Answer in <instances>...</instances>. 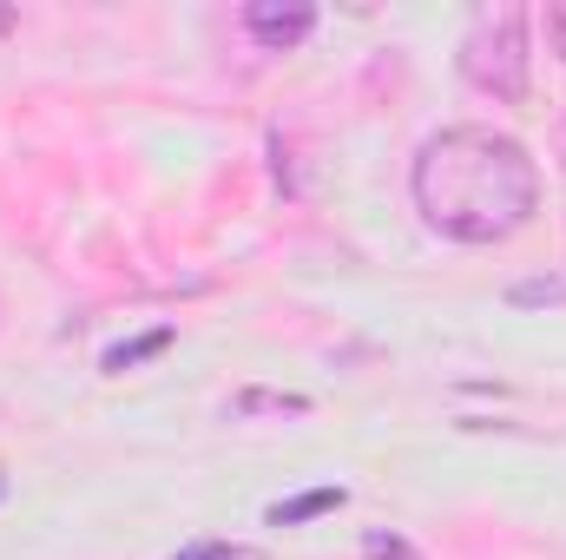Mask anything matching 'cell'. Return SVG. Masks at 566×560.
Returning <instances> with one entry per match:
<instances>
[{"instance_id":"277c9868","label":"cell","mask_w":566,"mask_h":560,"mask_svg":"<svg viewBox=\"0 0 566 560\" xmlns=\"http://www.w3.org/2000/svg\"><path fill=\"white\" fill-rule=\"evenodd\" d=\"M349 501V488H310V495H290V501H271V528H303V521H316V515H336Z\"/></svg>"},{"instance_id":"3957f363","label":"cell","mask_w":566,"mask_h":560,"mask_svg":"<svg viewBox=\"0 0 566 560\" xmlns=\"http://www.w3.org/2000/svg\"><path fill=\"white\" fill-rule=\"evenodd\" d=\"M244 33H251L264 53H290V46H303V40L316 33V7H303V0H290V7L251 0V7H244Z\"/></svg>"},{"instance_id":"ba28073f","label":"cell","mask_w":566,"mask_h":560,"mask_svg":"<svg viewBox=\"0 0 566 560\" xmlns=\"http://www.w3.org/2000/svg\"><path fill=\"white\" fill-rule=\"evenodd\" d=\"M363 554H369V560H416V548H409V541H396V535H369V541H363Z\"/></svg>"},{"instance_id":"30bf717a","label":"cell","mask_w":566,"mask_h":560,"mask_svg":"<svg viewBox=\"0 0 566 560\" xmlns=\"http://www.w3.org/2000/svg\"><path fill=\"white\" fill-rule=\"evenodd\" d=\"M547 40H554V53L566 60V0H554V7H547Z\"/></svg>"},{"instance_id":"9c48e42d","label":"cell","mask_w":566,"mask_h":560,"mask_svg":"<svg viewBox=\"0 0 566 560\" xmlns=\"http://www.w3.org/2000/svg\"><path fill=\"white\" fill-rule=\"evenodd\" d=\"M171 560H258V554H244V548H224V541H198V548H185V554H171Z\"/></svg>"},{"instance_id":"8fae6325","label":"cell","mask_w":566,"mask_h":560,"mask_svg":"<svg viewBox=\"0 0 566 560\" xmlns=\"http://www.w3.org/2000/svg\"><path fill=\"white\" fill-rule=\"evenodd\" d=\"M13 27H20V13H13V7H0V33H13Z\"/></svg>"},{"instance_id":"7a4b0ae2","label":"cell","mask_w":566,"mask_h":560,"mask_svg":"<svg viewBox=\"0 0 566 560\" xmlns=\"http://www.w3.org/2000/svg\"><path fill=\"white\" fill-rule=\"evenodd\" d=\"M461 80L501 106H521L527 100V80H534V46H527V7H481L461 33Z\"/></svg>"},{"instance_id":"7c38bea8","label":"cell","mask_w":566,"mask_h":560,"mask_svg":"<svg viewBox=\"0 0 566 560\" xmlns=\"http://www.w3.org/2000/svg\"><path fill=\"white\" fill-rule=\"evenodd\" d=\"M0 501H7V475H0Z\"/></svg>"},{"instance_id":"5b68a950","label":"cell","mask_w":566,"mask_h":560,"mask_svg":"<svg viewBox=\"0 0 566 560\" xmlns=\"http://www.w3.org/2000/svg\"><path fill=\"white\" fill-rule=\"evenodd\" d=\"M244 416H310V396H277V390H244L231 396V422Z\"/></svg>"},{"instance_id":"6da1fadb","label":"cell","mask_w":566,"mask_h":560,"mask_svg":"<svg viewBox=\"0 0 566 560\" xmlns=\"http://www.w3.org/2000/svg\"><path fill=\"white\" fill-rule=\"evenodd\" d=\"M416 211L448 245H507L541 211V165L494 126H448L416 152Z\"/></svg>"},{"instance_id":"8992f818","label":"cell","mask_w":566,"mask_h":560,"mask_svg":"<svg viewBox=\"0 0 566 560\" xmlns=\"http://www.w3.org/2000/svg\"><path fill=\"white\" fill-rule=\"evenodd\" d=\"M158 350H171V330H145V336H133V343H113V350H106V370L126 376V370H139L145 356H158Z\"/></svg>"},{"instance_id":"52a82bcc","label":"cell","mask_w":566,"mask_h":560,"mask_svg":"<svg viewBox=\"0 0 566 560\" xmlns=\"http://www.w3.org/2000/svg\"><path fill=\"white\" fill-rule=\"evenodd\" d=\"M507 297H514V303H566V283H560V278H547V283H514Z\"/></svg>"}]
</instances>
